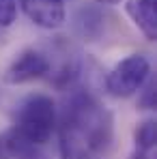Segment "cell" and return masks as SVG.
Instances as JSON below:
<instances>
[{
  "instance_id": "obj_1",
  "label": "cell",
  "mask_w": 157,
  "mask_h": 159,
  "mask_svg": "<svg viewBox=\"0 0 157 159\" xmlns=\"http://www.w3.org/2000/svg\"><path fill=\"white\" fill-rule=\"evenodd\" d=\"M58 148L62 159H93L114 140V116L88 93H73L60 112Z\"/></svg>"
},
{
  "instance_id": "obj_2",
  "label": "cell",
  "mask_w": 157,
  "mask_h": 159,
  "mask_svg": "<svg viewBox=\"0 0 157 159\" xmlns=\"http://www.w3.org/2000/svg\"><path fill=\"white\" fill-rule=\"evenodd\" d=\"M13 131L24 140L43 146L56 131V106L48 95H30L15 110Z\"/></svg>"
},
{
  "instance_id": "obj_3",
  "label": "cell",
  "mask_w": 157,
  "mask_h": 159,
  "mask_svg": "<svg viewBox=\"0 0 157 159\" xmlns=\"http://www.w3.org/2000/svg\"><path fill=\"white\" fill-rule=\"evenodd\" d=\"M149 75H151V60L144 54H131L108 73L105 88L112 97L127 99L142 88Z\"/></svg>"
},
{
  "instance_id": "obj_4",
  "label": "cell",
  "mask_w": 157,
  "mask_h": 159,
  "mask_svg": "<svg viewBox=\"0 0 157 159\" xmlns=\"http://www.w3.org/2000/svg\"><path fill=\"white\" fill-rule=\"evenodd\" d=\"M50 69H52V62L45 54L35 48H28L9 65V69L4 71V82L15 86L26 84V82L43 78L45 73H50Z\"/></svg>"
},
{
  "instance_id": "obj_5",
  "label": "cell",
  "mask_w": 157,
  "mask_h": 159,
  "mask_svg": "<svg viewBox=\"0 0 157 159\" xmlns=\"http://www.w3.org/2000/svg\"><path fill=\"white\" fill-rule=\"evenodd\" d=\"M26 17L41 28H54L62 26L65 22V0H20Z\"/></svg>"
},
{
  "instance_id": "obj_6",
  "label": "cell",
  "mask_w": 157,
  "mask_h": 159,
  "mask_svg": "<svg viewBox=\"0 0 157 159\" xmlns=\"http://www.w3.org/2000/svg\"><path fill=\"white\" fill-rule=\"evenodd\" d=\"M131 22L149 39H157V0H127L125 4Z\"/></svg>"
},
{
  "instance_id": "obj_7",
  "label": "cell",
  "mask_w": 157,
  "mask_h": 159,
  "mask_svg": "<svg viewBox=\"0 0 157 159\" xmlns=\"http://www.w3.org/2000/svg\"><path fill=\"white\" fill-rule=\"evenodd\" d=\"M157 125L153 118L142 120L133 131V153L129 159H155Z\"/></svg>"
},
{
  "instance_id": "obj_8",
  "label": "cell",
  "mask_w": 157,
  "mask_h": 159,
  "mask_svg": "<svg viewBox=\"0 0 157 159\" xmlns=\"http://www.w3.org/2000/svg\"><path fill=\"white\" fill-rule=\"evenodd\" d=\"M2 140H4L9 159H45V155L41 153L39 144H32V142L24 140L22 135H17L13 129L2 133Z\"/></svg>"
},
{
  "instance_id": "obj_9",
  "label": "cell",
  "mask_w": 157,
  "mask_h": 159,
  "mask_svg": "<svg viewBox=\"0 0 157 159\" xmlns=\"http://www.w3.org/2000/svg\"><path fill=\"white\" fill-rule=\"evenodd\" d=\"M76 28L80 30L82 37L86 39H97L104 32V13L99 7H88L82 9L76 17Z\"/></svg>"
},
{
  "instance_id": "obj_10",
  "label": "cell",
  "mask_w": 157,
  "mask_h": 159,
  "mask_svg": "<svg viewBox=\"0 0 157 159\" xmlns=\"http://www.w3.org/2000/svg\"><path fill=\"white\" fill-rule=\"evenodd\" d=\"M140 93H142V97H140V107H144V110L155 107V78H153V75L146 78V82H144L142 88H140Z\"/></svg>"
},
{
  "instance_id": "obj_11",
  "label": "cell",
  "mask_w": 157,
  "mask_h": 159,
  "mask_svg": "<svg viewBox=\"0 0 157 159\" xmlns=\"http://www.w3.org/2000/svg\"><path fill=\"white\" fill-rule=\"evenodd\" d=\"M17 15V0H0V26H11Z\"/></svg>"
},
{
  "instance_id": "obj_12",
  "label": "cell",
  "mask_w": 157,
  "mask_h": 159,
  "mask_svg": "<svg viewBox=\"0 0 157 159\" xmlns=\"http://www.w3.org/2000/svg\"><path fill=\"white\" fill-rule=\"evenodd\" d=\"M0 159H9V155H7V146H4L2 135H0Z\"/></svg>"
},
{
  "instance_id": "obj_13",
  "label": "cell",
  "mask_w": 157,
  "mask_h": 159,
  "mask_svg": "<svg viewBox=\"0 0 157 159\" xmlns=\"http://www.w3.org/2000/svg\"><path fill=\"white\" fill-rule=\"evenodd\" d=\"M101 4H114V2H118V0H99Z\"/></svg>"
}]
</instances>
